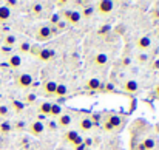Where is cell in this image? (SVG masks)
<instances>
[{"label": "cell", "instance_id": "3", "mask_svg": "<svg viewBox=\"0 0 159 150\" xmlns=\"http://www.w3.org/2000/svg\"><path fill=\"white\" fill-rule=\"evenodd\" d=\"M47 130V125L40 121H33L30 125H28V132L33 135V136H42Z\"/></svg>", "mask_w": 159, "mask_h": 150}, {"label": "cell", "instance_id": "43", "mask_svg": "<svg viewBox=\"0 0 159 150\" xmlns=\"http://www.w3.org/2000/svg\"><path fill=\"white\" fill-rule=\"evenodd\" d=\"M0 88H2V81H0Z\"/></svg>", "mask_w": 159, "mask_h": 150}, {"label": "cell", "instance_id": "4", "mask_svg": "<svg viewBox=\"0 0 159 150\" xmlns=\"http://www.w3.org/2000/svg\"><path fill=\"white\" fill-rule=\"evenodd\" d=\"M113 9H114V3L111 2V0H101L98 5H96V11L99 12V14H111L113 12Z\"/></svg>", "mask_w": 159, "mask_h": 150}, {"label": "cell", "instance_id": "25", "mask_svg": "<svg viewBox=\"0 0 159 150\" xmlns=\"http://www.w3.org/2000/svg\"><path fill=\"white\" fill-rule=\"evenodd\" d=\"M62 115V107L59 104H51V111H50V116L53 118H59Z\"/></svg>", "mask_w": 159, "mask_h": 150}, {"label": "cell", "instance_id": "16", "mask_svg": "<svg viewBox=\"0 0 159 150\" xmlns=\"http://www.w3.org/2000/svg\"><path fill=\"white\" fill-rule=\"evenodd\" d=\"M11 19V9L5 5L0 6V23H6Z\"/></svg>", "mask_w": 159, "mask_h": 150}, {"label": "cell", "instance_id": "29", "mask_svg": "<svg viewBox=\"0 0 159 150\" xmlns=\"http://www.w3.org/2000/svg\"><path fill=\"white\" fill-rule=\"evenodd\" d=\"M50 22H51V25H53V26H56V25L60 22V16H59V14H53V16L50 17Z\"/></svg>", "mask_w": 159, "mask_h": 150}, {"label": "cell", "instance_id": "2", "mask_svg": "<svg viewBox=\"0 0 159 150\" xmlns=\"http://www.w3.org/2000/svg\"><path fill=\"white\" fill-rule=\"evenodd\" d=\"M16 85L19 88H30L33 85V77L28 73H20L16 76Z\"/></svg>", "mask_w": 159, "mask_h": 150}, {"label": "cell", "instance_id": "28", "mask_svg": "<svg viewBox=\"0 0 159 150\" xmlns=\"http://www.w3.org/2000/svg\"><path fill=\"white\" fill-rule=\"evenodd\" d=\"M43 11V6L40 3H34L33 5V14H40Z\"/></svg>", "mask_w": 159, "mask_h": 150}, {"label": "cell", "instance_id": "1", "mask_svg": "<svg viewBox=\"0 0 159 150\" xmlns=\"http://www.w3.org/2000/svg\"><path fill=\"white\" fill-rule=\"evenodd\" d=\"M62 17H63V22H68L71 25H79V22L82 20L79 11H70V9H65L62 12Z\"/></svg>", "mask_w": 159, "mask_h": 150}, {"label": "cell", "instance_id": "44", "mask_svg": "<svg viewBox=\"0 0 159 150\" xmlns=\"http://www.w3.org/2000/svg\"><path fill=\"white\" fill-rule=\"evenodd\" d=\"M59 150H66V149H59Z\"/></svg>", "mask_w": 159, "mask_h": 150}, {"label": "cell", "instance_id": "30", "mask_svg": "<svg viewBox=\"0 0 159 150\" xmlns=\"http://www.w3.org/2000/svg\"><path fill=\"white\" fill-rule=\"evenodd\" d=\"M138 60H139L141 63H145V62H148V54H145V53H141V54L138 56Z\"/></svg>", "mask_w": 159, "mask_h": 150}, {"label": "cell", "instance_id": "26", "mask_svg": "<svg viewBox=\"0 0 159 150\" xmlns=\"http://www.w3.org/2000/svg\"><path fill=\"white\" fill-rule=\"evenodd\" d=\"M30 50H31V45H30L28 42H22V44L19 45L20 54H26V53H30Z\"/></svg>", "mask_w": 159, "mask_h": 150}, {"label": "cell", "instance_id": "39", "mask_svg": "<svg viewBox=\"0 0 159 150\" xmlns=\"http://www.w3.org/2000/svg\"><path fill=\"white\" fill-rule=\"evenodd\" d=\"M153 93H155V96H156V98H159V84H158V85H156V87H155V90H153Z\"/></svg>", "mask_w": 159, "mask_h": 150}, {"label": "cell", "instance_id": "5", "mask_svg": "<svg viewBox=\"0 0 159 150\" xmlns=\"http://www.w3.org/2000/svg\"><path fill=\"white\" fill-rule=\"evenodd\" d=\"M136 47H138V50L147 51L150 47H152V40H150V37H148V36H141V37H138V40H136Z\"/></svg>", "mask_w": 159, "mask_h": 150}, {"label": "cell", "instance_id": "21", "mask_svg": "<svg viewBox=\"0 0 159 150\" xmlns=\"http://www.w3.org/2000/svg\"><path fill=\"white\" fill-rule=\"evenodd\" d=\"M50 111H51V102H42L40 105H39V113L42 115V116H50Z\"/></svg>", "mask_w": 159, "mask_h": 150}, {"label": "cell", "instance_id": "32", "mask_svg": "<svg viewBox=\"0 0 159 150\" xmlns=\"http://www.w3.org/2000/svg\"><path fill=\"white\" fill-rule=\"evenodd\" d=\"M108 31H110V26H107V25L105 26H102V28L99 30V36H105Z\"/></svg>", "mask_w": 159, "mask_h": 150}, {"label": "cell", "instance_id": "18", "mask_svg": "<svg viewBox=\"0 0 159 150\" xmlns=\"http://www.w3.org/2000/svg\"><path fill=\"white\" fill-rule=\"evenodd\" d=\"M66 95H68L66 85H65V84H57V88H56V91H54V96H56V98H65Z\"/></svg>", "mask_w": 159, "mask_h": 150}, {"label": "cell", "instance_id": "19", "mask_svg": "<svg viewBox=\"0 0 159 150\" xmlns=\"http://www.w3.org/2000/svg\"><path fill=\"white\" fill-rule=\"evenodd\" d=\"M11 132H12V125H11L9 121H3V122H0V135L6 136V135H9Z\"/></svg>", "mask_w": 159, "mask_h": 150}, {"label": "cell", "instance_id": "8", "mask_svg": "<svg viewBox=\"0 0 159 150\" xmlns=\"http://www.w3.org/2000/svg\"><path fill=\"white\" fill-rule=\"evenodd\" d=\"M54 56H56V53H54L53 50H50V48H40L39 54H37V57H39L42 62H50V60H53Z\"/></svg>", "mask_w": 159, "mask_h": 150}, {"label": "cell", "instance_id": "10", "mask_svg": "<svg viewBox=\"0 0 159 150\" xmlns=\"http://www.w3.org/2000/svg\"><path fill=\"white\" fill-rule=\"evenodd\" d=\"M87 88L91 90V91H99L102 88V82L98 77H91V79L87 81Z\"/></svg>", "mask_w": 159, "mask_h": 150}, {"label": "cell", "instance_id": "33", "mask_svg": "<svg viewBox=\"0 0 159 150\" xmlns=\"http://www.w3.org/2000/svg\"><path fill=\"white\" fill-rule=\"evenodd\" d=\"M36 99H37V96H36V95H28V96H26V102H28V104L36 102Z\"/></svg>", "mask_w": 159, "mask_h": 150}, {"label": "cell", "instance_id": "38", "mask_svg": "<svg viewBox=\"0 0 159 150\" xmlns=\"http://www.w3.org/2000/svg\"><path fill=\"white\" fill-rule=\"evenodd\" d=\"M153 19H156V20H159V9H156V11H153Z\"/></svg>", "mask_w": 159, "mask_h": 150}, {"label": "cell", "instance_id": "11", "mask_svg": "<svg viewBox=\"0 0 159 150\" xmlns=\"http://www.w3.org/2000/svg\"><path fill=\"white\" fill-rule=\"evenodd\" d=\"M93 121L88 118V116H85V118H80V121H79V129L82 130V132H90L91 129H93Z\"/></svg>", "mask_w": 159, "mask_h": 150}, {"label": "cell", "instance_id": "42", "mask_svg": "<svg viewBox=\"0 0 159 150\" xmlns=\"http://www.w3.org/2000/svg\"><path fill=\"white\" fill-rule=\"evenodd\" d=\"M66 3H68V2H65V0H63V2H57V6H65Z\"/></svg>", "mask_w": 159, "mask_h": 150}, {"label": "cell", "instance_id": "27", "mask_svg": "<svg viewBox=\"0 0 159 150\" xmlns=\"http://www.w3.org/2000/svg\"><path fill=\"white\" fill-rule=\"evenodd\" d=\"M9 115V107L5 104H0V118H8Z\"/></svg>", "mask_w": 159, "mask_h": 150}, {"label": "cell", "instance_id": "40", "mask_svg": "<svg viewBox=\"0 0 159 150\" xmlns=\"http://www.w3.org/2000/svg\"><path fill=\"white\" fill-rule=\"evenodd\" d=\"M56 127H57V124H56V122H50V124H48V129H50V130H54Z\"/></svg>", "mask_w": 159, "mask_h": 150}, {"label": "cell", "instance_id": "22", "mask_svg": "<svg viewBox=\"0 0 159 150\" xmlns=\"http://www.w3.org/2000/svg\"><path fill=\"white\" fill-rule=\"evenodd\" d=\"M16 42H17V39H16V36H14V34H6V36L3 37V45H5L6 48L14 47V45H16Z\"/></svg>", "mask_w": 159, "mask_h": 150}, {"label": "cell", "instance_id": "13", "mask_svg": "<svg viewBox=\"0 0 159 150\" xmlns=\"http://www.w3.org/2000/svg\"><path fill=\"white\" fill-rule=\"evenodd\" d=\"M94 65L96 67H104L108 63V54L107 53H98L96 56H94Z\"/></svg>", "mask_w": 159, "mask_h": 150}, {"label": "cell", "instance_id": "24", "mask_svg": "<svg viewBox=\"0 0 159 150\" xmlns=\"http://www.w3.org/2000/svg\"><path fill=\"white\" fill-rule=\"evenodd\" d=\"M11 108H12L16 113H22V111L25 110V104L20 102V101H12V102H11Z\"/></svg>", "mask_w": 159, "mask_h": 150}, {"label": "cell", "instance_id": "31", "mask_svg": "<svg viewBox=\"0 0 159 150\" xmlns=\"http://www.w3.org/2000/svg\"><path fill=\"white\" fill-rule=\"evenodd\" d=\"M104 129H105L107 132H113V130H114V127H113L108 121H104Z\"/></svg>", "mask_w": 159, "mask_h": 150}, {"label": "cell", "instance_id": "41", "mask_svg": "<svg viewBox=\"0 0 159 150\" xmlns=\"http://www.w3.org/2000/svg\"><path fill=\"white\" fill-rule=\"evenodd\" d=\"M128 63H130V59H127V57H125V59L122 60V65H124V67H127Z\"/></svg>", "mask_w": 159, "mask_h": 150}, {"label": "cell", "instance_id": "34", "mask_svg": "<svg viewBox=\"0 0 159 150\" xmlns=\"http://www.w3.org/2000/svg\"><path fill=\"white\" fill-rule=\"evenodd\" d=\"M17 5H19V3H17V2H16V0H8V2H6V5H5V6H8V8H9V9H11V8H12V6H17Z\"/></svg>", "mask_w": 159, "mask_h": 150}, {"label": "cell", "instance_id": "20", "mask_svg": "<svg viewBox=\"0 0 159 150\" xmlns=\"http://www.w3.org/2000/svg\"><path fill=\"white\" fill-rule=\"evenodd\" d=\"M105 121H108L114 129H117L120 124H122V118L119 116V115H110V116H107V119Z\"/></svg>", "mask_w": 159, "mask_h": 150}, {"label": "cell", "instance_id": "17", "mask_svg": "<svg viewBox=\"0 0 159 150\" xmlns=\"http://www.w3.org/2000/svg\"><path fill=\"white\" fill-rule=\"evenodd\" d=\"M8 65H9L11 68H19V67L22 65V57H20L19 54H11V56L8 57Z\"/></svg>", "mask_w": 159, "mask_h": 150}, {"label": "cell", "instance_id": "15", "mask_svg": "<svg viewBox=\"0 0 159 150\" xmlns=\"http://www.w3.org/2000/svg\"><path fill=\"white\" fill-rule=\"evenodd\" d=\"M155 146H156L155 139H152V138H147V139L141 141V144L138 146V150H153V149H155Z\"/></svg>", "mask_w": 159, "mask_h": 150}, {"label": "cell", "instance_id": "37", "mask_svg": "<svg viewBox=\"0 0 159 150\" xmlns=\"http://www.w3.org/2000/svg\"><path fill=\"white\" fill-rule=\"evenodd\" d=\"M74 149L76 150H85V144H84V143H82V144H77Z\"/></svg>", "mask_w": 159, "mask_h": 150}, {"label": "cell", "instance_id": "14", "mask_svg": "<svg viewBox=\"0 0 159 150\" xmlns=\"http://www.w3.org/2000/svg\"><path fill=\"white\" fill-rule=\"evenodd\" d=\"M71 122H73V116L68 115V113H62V115L57 118V124H59L60 127H68Z\"/></svg>", "mask_w": 159, "mask_h": 150}, {"label": "cell", "instance_id": "6", "mask_svg": "<svg viewBox=\"0 0 159 150\" xmlns=\"http://www.w3.org/2000/svg\"><path fill=\"white\" fill-rule=\"evenodd\" d=\"M138 90H139V84H138L136 79H128V81L124 84V91H127V93H130V95L138 93Z\"/></svg>", "mask_w": 159, "mask_h": 150}, {"label": "cell", "instance_id": "23", "mask_svg": "<svg viewBox=\"0 0 159 150\" xmlns=\"http://www.w3.org/2000/svg\"><path fill=\"white\" fill-rule=\"evenodd\" d=\"M93 12H94V8H93V6H85V8H82L80 17H82V19H91Z\"/></svg>", "mask_w": 159, "mask_h": 150}, {"label": "cell", "instance_id": "35", "mask_svg": "<svg viewBox=\"0 0 159 150\" xmlns=\"http://www.w3.org/2000/svg\"><path fill=\"white\" fill-rule=\"evenodd\" d=\"M152 70H156V71L159 70V59H156V60L152 62Z\"/></svg>", "mask_w": 159, "mask_h": 150}, {"label": "cell", "instance_id": "36", "mask_svg": "<svg viewBox=\"0 0 159 150\" xmlns=\"http://www.w3.org/2000/svg\"><path fill=\"white\" fill-rule=\"evenodd\" d=\"M101 90H104V91H107V93L113 91V84H108V85H105V87H104V88H101Z\"/></svg>", "mask_w": 159, "mask_h": 150}, {"label": "cell", "instance_id": "7", "mask_svg": "<svg viewBox=\"0 0 159 150\" xmlns=\"http://www.w3.org/2000/svg\"><path fill=\"white\" fill-rule=\"evenodd\" d=\"M56 88H57V82H54V81H45L42 84V90H43L45 96H54Z\"/></svg>", "mask_w": 159, "mask_h": 150}, {"label": "cell", "instance_id": "12", "mask_svg": "<svg viewBox=\"0 0 159 150\" xmlns=\"http://www.w3.org/2000/svg\"><path fill=\"white\" fill-rule=\"evenodd\" d=\"M80 135H79V132L77 130H68V132H65V135H63V139H65V143H68V144H74V141L79 138Z\"/></svg>", "mask_w": 159, "mask_h": 150}, {"label": "cell", "instance_id": "9", "mask_svg": "<svg viewBox=\"0 0 159 150\" xmlns=\"http://www.w3.org/2000/svg\"><path fill=\"white\" fill-rule=\"evenodd\" d=\"M36 37L39 39V40H48L50 37H51V30H50V26H40L39 30H37V34H36Z\"/></svg>", "mask_w": 159, "mask_h": 150}]
</instances>
